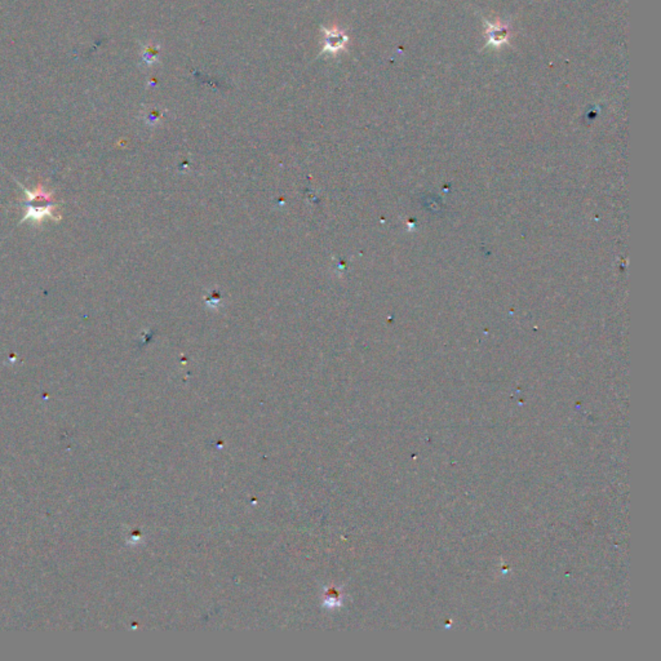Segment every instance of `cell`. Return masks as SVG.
<instances>
[{
	"mask_svg": "<svg viewBox=\"0 0 661 661\" xmlns=\"http://www.w3.org/2000/svg\"><path fill=\"white\" fill-rule=\"evenodd\" d=\"M19 185L23 189V192L28 196V202H26L28 210H26V216L22 218V221L32 220V221H35V224H41L45 217H51L56 221H59L61 218L60 214H56V212H57L56 210H57L59 204L52 202V193L47 192L45 187L41 183H39L32 190L26 189L20 183H19Z\"/></svg>",
	"mask_w": 661,
	"mask_h": 661,
	"instance_id": "cell-1",
	"label": "cell"
},
{
	"mask_svg": "<svg viewBox=\"0 0 661 661\" xmlns=\"http://www.w3.org/2000/svg\"><path fill=\"white\" fill-rule=\"evenodd\" d=\"M345 43V38L341 35V34H337V32H327V39H326V48L328 51H338L340 48H343Z\"/></svg>",
	"mask_w": 661,
	"mask_h": 661,
	"instance_id": "cell-2",
	"label": "cell"
}]
</instances>
